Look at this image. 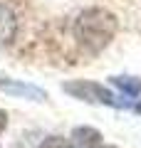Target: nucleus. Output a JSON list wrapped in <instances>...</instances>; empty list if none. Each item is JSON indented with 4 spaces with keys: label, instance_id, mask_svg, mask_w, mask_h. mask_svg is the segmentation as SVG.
<instances>
[{
    "label": "nucleus",
    "instance_id": "7ed1b4c3",
    "mask_svg": "<svg viewBox=\"0 0 141 148\" xmlns=\"http://www.w3.org/2000/svg\"><path fill=\"white\" fill-rule=\"evenodd\" d=\"M64 91L82 101H97V104H109V106H129L124 101H119L109 89H104L102 84H94V82H72V84H64Z\"/></svg>",
    "mask_w": 141,
    "mask_h": 148
},
{
    "label": "nucleus",
    "instance_id": "f03ea898",
    "mask_svg": "<svg viewBox=\"0 0 141 148\" xmlns=\"http://www.w3.org/2000/svg\"><path fill=\"white\" fill-rule=\"evenodd\" d=\"M25 0H0V47H8L20 35Z\"/></svg>",
    "mask_w": 141,
    "mask_h": 148
},
{
    "label": "nucleus",
    "instance_id": "6e6552de",
    "mask_svg": "<svg viewBox=\"0 0 141 148\" xmlns=\"http://www.w3.org/2000/svg\"><path fill=\"white\" fill-rule=\"evenodd\" d=\"M5 126H8V114L0 109V133H3V128H5Z\"/></svg>",
    "mask_w": 141,
    "mask_h": 148
},
{
    "label": "nucleus",
    "instance_id": "20e7f679",
    "mask_svg": "<svg viewBox=\"0 0 141 148\" xmlns=\"http://www.w3.org/2000/svg\"><path fill=\"white\" fill-rule=\"evenodd\" d=\"M0 89L10 96H20V99H32V101H45V91L37 89L32 84H22V82H12V79H5L0 74Z\"/></svg>",
    "mask_w": 141,
    "mask_h": 148
},
{
    "label": "nucleus",
    "instance_id": "39448f33",
    "mask_svg": "<svg viewBox=\"0 0 141 148\" xmlns=\"http://www.w3.org/2000/svg\"><path fill=\"white\" fill-rule=\"evenodd\" d=\"M69 146L72 148H102V133L97 128L79 126V128H74Z\"/></svg>",
    "mask_w": 141,
    "mask_h": 148
},
{
    "label": "nucleus",
    "instance_id": "1a4fd4ad",
    "mask_svg": "<svg viewBox=\"0 0 141 148\" xmlns=\"http://www.w3.org/2000/svg\"><path fill=\"white\" fill-rule=\"evenodd\" d=\"M136 111H139V114H141V104H139V106H136Z\"/></svg>",
    "mask_w": 141,
    "mask_h": 148
},
{
    "label": "nucleus",
    "instance_id": "f257e3e1",
    "mask_svg": "<svg viewBox=\"0 0 141 148\" xmlns=\"http://www.w3.org/2000/svg\"><path fill=\"white\" fill-rule=\"evenodd\" d=\"M72 32L79 47H84L89 54L99 52L109 45V40L116 32V20L111 12L102 10V8H92L77 15V20L72 22Z\"/></svg>",
    "mask_w": 141,
    "mask_h": 148
},
{
    "label": "nucleus",
    "instance_id": "0eeeda50",
    "mask_svg": "<svg viewBox=\"0 0 141 148\" xmlns=\"http://www.w3.org/2000/svg\"><path fill=\"white\" fill-rule=\"evenodd\" d=\"M40 148H72L64 138H59V136H52V138H47V141H42V146Z\"/></svg>",
    "mask_w": 141,
    "mask_h": 148
},
{
    "label": "nucleus",
    "instance_id": "423d86ee",
    "mask_svg": "<svg viewBox=\"0 0 141 148\" xmlns=\"http://www.w3.org/2000/svg\"><path fill=\"white\" fill-rule=\"evenodd\" d=\"M111 84H114L124 96H129V99L141 94V79H136V77H114Z\"/></svg>",
    "mask_w": 141,
    "mask_h": 148
},
{
    "label": "nucleus",
    "instance_id": "9d476101",
    "mask_svg": "<svg viewBox=\"0 0 141 148\" xmlns=\"http://www.w3.org/2000/svg\"><path fill=\"white\" fill-rule=\"evenodd\" d=\"M106 148H114V146H106Z\"/></svg>",
    "mask_w": 141,
    "mask_h": 148
}]
</instances>
